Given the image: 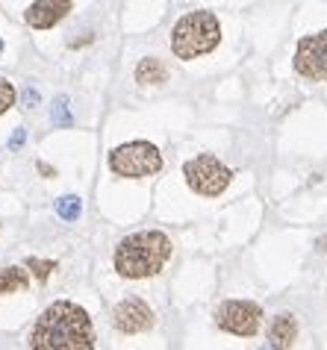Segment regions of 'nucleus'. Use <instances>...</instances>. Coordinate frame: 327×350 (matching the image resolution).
<instances>
[{"label": "nucleus", "instance_id": "nucleus-1", "mask_svg": "<svg viewBox=\"0 0 327 350\" xmlns=\"http://www.w3.org/2000/svg\"><path fill=\"white\" fill-rule=\"evenodd\" d=\"M33 350H92L94 347V329L92 318L83 306L71 300H56L38 315L33 333Z\"/></svg>", "mask_w": 327, "mask_h": 350}, {"label": "nucleus", "instance_id": "nucleus-2", "mask_svg": "<svg viewBox=\"0 0 327 350\" xmlns=\"http://www.w3.org/2000/svg\"><path fill=\"white\" fill-rule=\"evenodd\" d=\"M171 259V239L159 230L133 232L115 247V271L124 280H145L166 268Z\"/></svg>", "mask_w": 327, "mask_h": 350}, {"label": "nucleus", "instance_id": "nucleus-3", "mask_svg": "<svg viewBox=\"0 0 327 350\" xmlns=\"http://www.w3.org/2000/svg\"><path fill=\"white\" fill-rule=\"evenodd\" d=\"M221 42V24L213 12H186L171 30V51L177 59H198L215 51Z\"/></svg>", "mask_w": 327, "mask_h": 350}, {"label": "nucleus", "instance_id": "nucleus-4", "mask_svg": "<svg viewBox=\"0 0 327 350\" xmlns=\"http://www.w3.org/2000/svg\"><path fill=\"white\" fill-rule=\"evenodd\" d=\"M109 168H112V174L130 177V180L153 177V174H159V168H162V157L151 142H127L109 153Z\"/></svg>", "mask_w": 327, "mask_h": 350}, {"label": "nucleus", "instance_id": "nucleus-5", "mask_svg": "<svg viewBox=\"0 0 327 350\" xmlns=\"http://www.w3.org/2000/svg\"><path fill=\"white\" fill-rule=\"evenodd\" d=\"M183 174H186L189 189L195 194H204V198H218L233 180V171L224 162H218L213 153H200V157L189 159Z\"/></svg>", "mask_w": 327, "mask_h": 350}, {"label": "nucleus", "instance_id": "nucleus-6", "mask_svg": "<svg viewBox=\"0 0 327 350\" xmlns=\"http://www.w3.org/2000/svg\"><path fill=\"white\" fill-rule=\"evenodd\" d=\"M215 324L233 336L251 338L257 336L259 324H263V309L251 304V300H227V304L215 309Z\"/></svg>", "mask_w": 327, "mask_h": 350}, {"label": "nucleus", "instance_id": "nucleus-7", "mask_svg": "<svg viewBox=\"0 0 327 350\" xmlns=\"http://www.w3.org/2000/svg\"><path fill=\"white\" fill-rule=\"evenodd\" d=\"M295 71L313 83L327 80V30L304 36L295 51Z\"/></svg>", "mask_w": 327, "mask_h": 350}, {"label": "nucleus", "instance_id": "nucleus-8", "mask_svg": "<svg viewBox=\"0 0 327 350\" xmlns=\"http://www.w3.org/2000/svg\"><path fill=\"white\" fill-rule=\"evenodd\" d=\"M112 327L124 336H136L153 327V309L142 297H124L112 309Z\"/></svg>", "mask_w": 327, "mask_h": 350}, {"label": "nucleus", "instance_id": "nucleus-9", "mask_svg": "<svg viewBox=\"0 0 327 350\" xmlns=\"http://www.w3.org/2000/svg\"><path fill=\"white\" fill-rule=\"evenodd\" d=\"M68 12H71V0H36L24 12V18L33 30H51V27L60 24Z\"/></svg>", "mask_w": 327, "mask_h": 350}, {"label": "nucleus", "instance_id": "nucleus-10", "mask_svg": "<svg viewBox=\"0 0 327 350\" xmlns=\"http://www.w3.org/2000/svg\"><path fill=\"white\" fill-rule=\"evenodd\" d=\"M268 338H272V347H292L298 338V321L292 312H280L272 327H268Z\"/></svg>", "mask_w": 327, "mask_h": 350}, {"label": "nucleus", "instance_id": "nucleus-11", "mask_svg": "<svg viewBox=\"0 0 327 350\" xmlns=\"http://www.w3.org/2000/svg\"><path fill=\"white\" fill-rule=\"evenodd\" d=\"M166 77H168V68L162 59H153V56H148V59H142L139 68H136V80L142 85H159V83H166Z\"/></svg>", "mask_w": 327, "mask_h": 350}, {"label": "nucleus", "instance_id": "nucleus-12", "mask_svg": "<svg viewBox=\"0 0 327 350\" xmlns=\"http://www.w3.org/2000/svg\"><path fill=\"white\" fill-rule=\"evenodd\" d=\"M30 286V274L21 265H9L0 271V295H12V291H24Z\"/></svg>", "mask_w": 327, "mask_h": 350}, {"label": "nucleus", "instance_id": "nucleus-13", "mask_svg": "<svg viewBox=\"0 0 327 350\" xmlns=\"http://www.w3.org/2000/svg\"><path fill=\"white\" fill-rule=\"evenodd\" d=\"M83 212V203L77 194H65V198L56 200V215H60L62 221H77Z\"/></svg>", "mask_w": 327, "mask_h": 350}, {"label": "nucleus", "instance_id": "nucleus-14", "mask_svg": "<svg viewBox=\"0 0 327 350\" xmlns=\"http://www.w3.org/2000/svg\"><path fill=\"white\" fill-rule=\"evenodd\" d=\"M53 127H62V130H68V127H74V118H71V109H68V97H56L53 100Z\"/></svg>", "mask_w": 327, "mask_h": 350}, {"label": "nucleus", "instance_id": "nucleus-15", "mask_svg": "<svg viewBox=\"0 0 327 350\" xmlns=\"http://www.w3.org/2000/svg\"><path fill=\"white\" fill-rule=\"evenodd\" d=\"M27 268H30L33 274H36L38 283H44V280L51 277V271H56V262H53V259H44V262H42V259L30 256V259H27Z\"/></svg>", "mask_w": 327, "mask_h": 350}, {"label": "nucleus", "instance_id": "nucleus-16", "mask_svg": "<svg viewBox=\"0 0 327 350\" xmlns=\"http://www.w3.org/2000/svg\"><path fill=\"white\" fill-rule=\"evenodd\" d=\"M12 106H15V85L0 77V115L9 112Z\"/></svg>", "mask_w": 327, "mask_h": 350}, {"label": "nucleus", "instance_id": "nucleus-17", "mask_svg": "<svg viewBox=\"0 0 327 350\" xmlns=\"http://www.w3.org/2000/svg\"><path fill=\"white\" fill-rule=\"evenodd\" d=\"M21 144H24V130L18 127V130L12 133V139H9V150H18V148H21Z\"/></svg>", "mask_w": 327, "mask_h": 350}, {"label": "nucleus", "instance_id": "nucleus-18", "mask_svg": "<svg viewBox=\"0 0 327 350\" xmlns=\"http://www.w3.org/2000/svg\"><path fill=\"white\" fill-rule=\"evenodd\" d=\"M24 103H27V106H36V103H38V92H36V89H27V92H24Z\"/></svg>", "mask_w": 327, "mask_h": 350}, {"label": "nucleus", "instance_id": "nucleus-19", "mask_svg": "<svg viewBox=\"0 0 327 350\" xmlns=\"http://www.w3.org/2000/svg\"><path fill=\"white\" fill-rule=\"evenodd\" d=\"M319 250H322V254H327V236L319 239Z\"/></svg>", "mask_w": 327, "mask_h": 350}, {"label": "nucleus", "instance_id": "nucleus-20", "mask_svg": "<svg viewBox=\"0 0 327 350\" xmlns=\"http://www.w3.org/2000/svg\"><path fill=\"white\" fill-rule=\"evenodd\" d=\"M0 53H3V42H0Z\"/></svg>", "mask_w": 327, "mask_h": 350}]
</instances>
